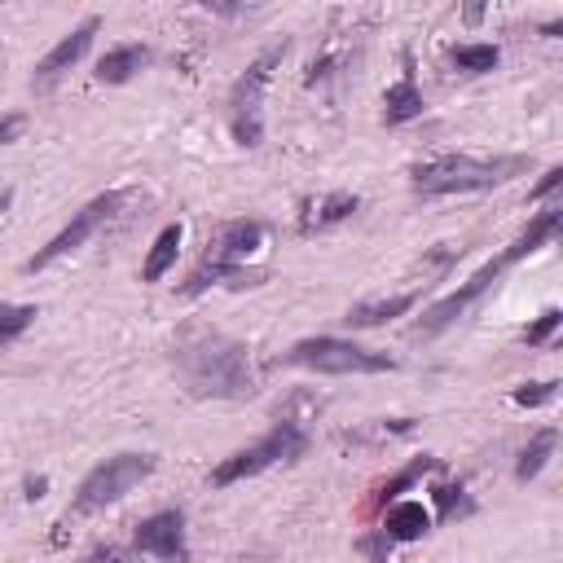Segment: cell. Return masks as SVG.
I'll return each instance as SVG.
<instances>
[{"mask_svg":"<svg viewBox=\"0 0 563 563\" xmlns=\"http://www.w3.org/2000/svg\"><path fill=\"white\" fill-rule=\"evenodd\" d=\"M172 365L198 400H246L260 391L251 347L220 330H185L172 347Z\"/></svg>","mask_w":563,"mask_h":563,"instance_id":"6da1fadb","label":"cell"},{"mask_svg":"<svg viewBox=\"0 0 563 563\" xmlns=\"http://www.w3.org/2000/svg\"><path fill=\"white\" fill-rule=\"evenodd\" d=\"M559 220H563V211H559V207H545V211H541V216H537V220H532V224H528V229H523L497 260H488V264H484L475 277H466L453 295H444L440 303H431L427 317L413 325V339H435V334H444V330H449V325H453V321H457V317H462V312H466V308H471V303H475V299H479V295H484L510 264H519L523 255H532L537 246H545V242L554 238Z\"/></svg>","mask_w":563,"mask_h":563,"instance_id":"7a4b0ae2","label":"cell"},{"mask_svg":"<svg viewBox=\"0 0 563 563\" xmlns=\"http://www.w3.org/2000/svg\"><path fill=\"white\" fill-rule=\"evenodd\" d=\"M532 167L528 154H493V158H475V154H440L427 158L409 172L413 194H475V189H497L515 176H523Z\"/></svg>","mask_w":563,"mask_h":563,"instance_id":"3957f363","label":"cell"},{"mask_svg":"<svg viewBox=\"0 0 563 563\" xmlns=\"http://www.w3.org/2000/svg\"><path fill=\"white\" fill-rule=\"evenodd\" d=\"M264 246V224L260 220H229V224H220V233L207 242V255L198 260V268L189 273V282L180 286L185 295H202L207 286H216V282H233V286H242V282H251L255 273H246L242 264H246V255H255Z\"/></svg>","mask_w":563,"mask_h":563,"instance_id":"277c9868","label":"cell"},{"mask_svg":"<svg viewBox=\"0 0 563 563\" xmlns=\"http://www.w3.org/2000/svg\"><path fill=\"white\" fill-rule=\"evenodd\" d=\"M308 453V431L295 422V418H282L273 431H264L251 449H238L233 457H224L211 475H207V484L211 488H229V484H238V479H251V475H260V471H268V466H277V462H295V457H303Z\"/></svg>","mask_w":563,"mask_h":563,"instance_id":"5b68a950","label":"cell"},{"mask_svg":"<svg viewBox=\"0 0 563 563\" xmlns=\"http://www.w3.org/2000/svg\"><path fill=\"white\" fill-rule=\"evenodd\" d=\"M286 57V40L264 48L229 88V128H233V141L255 150L264 141V88L273 79V66Z\"/></svg>","mask_w":563,"mask_h":563,"instance_id":"8992f818","label":"cell"},{"mask_svg":"<svg viewBox=\"0 0 563 563\" xmlns=\"http://www.w3.org/2000/svg\"><path fill=\"white\" fill-rule=\"evenodd\" d=\"M154 466H158L154 453H114V457H106L101 466H92V471L84 475V484H79L70 510H75V515H92V510L114 506V501L128 497L145 475H154Z\"/></svg>","mask_w":563,"mask_h":563,"instance_id":"52a82bcc","label":"cell"},{"mask_svg":"<svg viewBox=\"0 0 563 563\" xmlns=\"http://www.w3.org/2000/svg\"><path fill=\"white\" fill-rule=\"evenodd\" d=\"M290 365H308V369H321V374H383V369H396V361L387 352H369L352 339H334V334H317V339H299L290 352H286Z\"/></svg>","mask_w":563,"mask_h":563,"instance_id":"ba28073f","label":"cell"},{"mask_svg":"<svg viewBox=\"0 0 563 563\" xmlns=\"http://www.w3.org/2000/svg\"><path fill=\"white\" fill-rule=\"evenodd\" d=\"M123 198H128L123 189H110V194H97L92 202H84V207L70 216V224H66L57 238H48V242H44V246L22 264V268H26V273H40V268H48L53 260H62V255L79 251V246H84V242H88V238H92V233H97V229H101V224L123 207Z\"/></svg>","mask_w":563,"mask_h":563,"instance_id":"9c48e42d","label":"cell"},{"mask_svg":"<svg viewBox=\"0 0 563 563\" xmlns=\"http://www.w3.org/2000/svg\"><path fill=\"white\" fill-rule=\"evenodd\" d=\"M97 26H101V18H97V13H88V18H84L75 31H66V35H62V40H57V44H53V48H48L40 62H35L31 88H35V92L53 88V84H57V79H62V75H66V70H70V66H75V62L88 53V48H92Z\"/></svg>","mask_w":563,"mask_h":563,"instance_id":"30bf717a","label":"cell"},{"mask_svg":"<svg viewBox=\"0 0 563 563\" xmlns=\"http://www.w3.org/2000/svg\"><path fill=\"white\" fill-rule=\"evenodd\" d=\"M132 545L141 554L163 559V563H194L189 559V545H185V515L180 510H158V515L141 519Z\"/></svg>","mask_w":563,"mask_h":563,"instance_id":"8fae6325","label":"cell"},{"mask_svg":"<svg viewBox=\"0 0 563 563\" xmlns=\"http://www.w3.org/2000/svg\"><path fill=\"white\" fill-rule=\"evenodd\" d=\"M413 299H418V290H400V295H387V299L352 303V308L343 312V325H352V330H369V325L396 321V317H405V312L413 308Z\"/></svg>","mask_w":563,"mask_h":563,"instance_id":"7c38bea8","label":"cell"},{"mask_svg":"<svg viewBox=\"0 0 563 563\" xmlns=\"http://www.w3.org/2000/svg\"><path fill=\"white\" fill-rule=\"evenodd\" d=\"M422 110H427V101H422V88L413 84V75L396 79V84L383 92V123H387V128H400V123L418 119Z\"/></svg>","mask_w":563,"mask_h":563,"instance_id":"4fadbf2b","label":"cell"},{"mask_svg":"<svg viewBox=\"0 0 563 563\" xmlns=\"http://www.w3.org/2000/svg\"><path fill=\"white\" fill-rule=\"evenodd\" d=\"M150 66V48L145 44H119V48H110L101 62H97V79L101 84H128L136 70H145Z\"/></svg>","mask_w":563,"mask_h":563,"instance_id":"5bb4252c","label":"cell"},{"mask_svg":"<svg viewBox=\"0 0 563 563\" xmlns=\"http://www.w3.org/2000/svg\"><path fill=\"white\" fill-rule=\"evenodd\" d=\"M180 238H185L180 224H163V229H158V238L150 242V255H145V264H141V282H158V277L176 264V255H180Z\"/></svg>","mask_w":563,"mask_h":563,"instance_id":"9a60e30c","label":"cell"},{"mask_svg":"<svg viewBox=\"0 0 563 563\" xmlns=\"http://www.w3.org/2000/svg\"><path fill=\"white\" fill-rule=\"evenodd\" d=\"M427 528H431V515H427L422 501H396V506L387 510V519H383L387 541H413V537H422Z\"/></svg>","mask_w":563,"mask_h":563,"instance_id":"2e32d148","label":"cell"},{"mask_svg":"<svg viewBox=\"0 0 563 563\" xmlns=\"http://www.w3.org/2000/svg\"><path fill=\"white\" fill-rule=\"evenodd\" d=\"M554 444H559V431H554V427H541V431L523 444V453H519V462H515V479H519V484L537 479V475H541V466L550 462Z\"/></svg>","mask_w":563,"mask_h":563,"instance_id":"e0dca14e","label":"cell"},{"mask_svg":"<svg viewBox=\"0 0 563 563\" xmlns=\"http://www.w3.org/2000/svg\"><path fill=\"white\" fill-rule=\"evenodd\" d=\"M356 207H361V198H356V194H347V189H339V194L321 198V202H317V211H308V216L299 220V229H303V233H312V229H330V224L347 220Z\"/></svg>","mask_w":563,"mask_h":563,"instance_id":"ac0fdd59","label":"cell"},{"mask_svg":"<svg viewBox=\"0 0 563 563\" xmlns=\"http://www.w3.org/2000/svg\"><path fill=\"white\" fill-rule=\"evenodd\" d=\"M449 62H453L462 75H484V70H493V66L501 62V48H497V44H457V48L449 53Z\"/></svg>","mask_w":563,"mask_h":563,"instance_id":"d6986e66","label":"cell"},{"mask_svg":"<svg viewBox=\"0 0 563 563\" xmlns=\"http://www.w3.org/2000/svg\"><path fill=\"white\" fill-rule=\"evenodd\" d=\"M35 317V303H0V347H9Z\"/></svg>","mask_w":563,"mask_h":563,"instance_id":"ffe728a7","label":"cell"},{"mask_svg":"<svg viewBox=\"0 0 563 563\" xmlns=\"http://www.w3.org/2000/svg\"><path fill=\"white\" fill-rule=\"evenodd\" d=\"M435 466H440L435 457H418L413 466H405L400 475H391V479L383 484V493H378V501H391V497H400V493H405V488H409V484H413V479H418L422 471H435Z\"/></svg>","mask_w":563,"mask_h":563,"instance_id":"44dd1931","label":"cell"},{"mask_svg":"<svg viewBox=\"0 0 563 563\" xmlns=\"http://www.w3.org/2000/svg\"><path fill=\"white\" fill-rule=\"evenodd\" d=\"M559 321H563V312H559V308H545V312L523 330V343H532V347H537V343H545V339L559 330Z\"/></svg>","mask_w":563,"mask_h":563,"instance_id":"7402d4cb","label":"cell"},{"mask_svg":"<svg viewBox=\"0 0 563 563\" xmlns=\"http://www.w3.org/2000/svg\"><path fill=\"white\" fill-rule=\"evenodd\" d=\"M554 391H559V383H554V378H550V383H523V387H515V405L532 409V405L554 400Z\"/></svg>","mask_w":563,"mask_h":563,"instance_id":"603a6c76","label":"cell"},{"mask_svg":"<svg viewBox=\"0 0 563 563\" xmlns=\"http://www.w3.org/2000/svg\"><path fill=\"white\" fill-rule=\"evenodd\" d=\"M435 493V501H440V510L453 519V515H471V501L462 497V488H453V484H435L431 488Z\"/></svg>","mask_w":563,"mask_h":563,"instance_id":"cb8c5ba5","label":"cell"},{"mask_svg":"<svg viewBox=\"0 0 563 563\" xmlns=\"http://www.w3.org/2000/svg\"><path fill=\"white\" fill-rule=\"evenodd\" d=\"M559 180H563V167H550V172H541V180L528 189V198H532V202H537V198H545L550 189H559Z\"/></svg>","mask_w":563,"mask_h":563,"instance_id":"d4e9b609","label":"cell"},{"mask_svg":"<svg viewBox=\"0 0 563 563\" xmlns=\"http://www.w3.org/2000/svg\"><path fill=\"white\" fill-rule=\"evenodd\" d=\"M88 563H123V550H119V545H106V550H97Z\"/></svg>","mask_w":563,"mask_h":563,"instance_id":"484cf974","label":"cell"},{"mask_svg":"<svg viewBox=\"0 0 563 563\" xmlns=\"http://www.w3.org/2000/svg\"><path fill=\"white\" fill-rule=\"evenodd\" d=\"M18 128H22V114H4V119H0V145H4V141H9Z\"/></svg>","mask_w":563,"mask_h":563,"instance_id":"4316f807","label":"cell"},{"mask_svg":"<svg viewBox=\"0 0 563 563\" xmlns=\"http://www.w3.org/2000/svg\"><path fill=\"white\" fill-rule=\"evenodd\" d=\"M44 488H48V479H44V475L26 479V497H31V501H40V497H44Z\"/></svg>","mask_w":563,"mask_h":563,"instance_id":"83f0119b","label":"cell"}]
</instances>
